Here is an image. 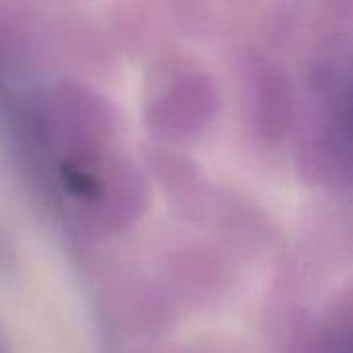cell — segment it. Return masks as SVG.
<instances>
[{
  "mask_svg": "<svg viewBox=\"0 0 353 353\" xmlns=\"http://www.w3.org/2000/svg\"><path fill=\"white\" fill-rule=\"evenodd\" d=\"M62 184L68 188L70 194L81 199H95L99 194V182L93 174H89L85 168L77 165L74 161H68L60 170Z\"/></svg>",
  "mask_w": 353,
  "mask_h": 353,
  "instance_id": "1",
  "label": "cell"
}]
</instances>
